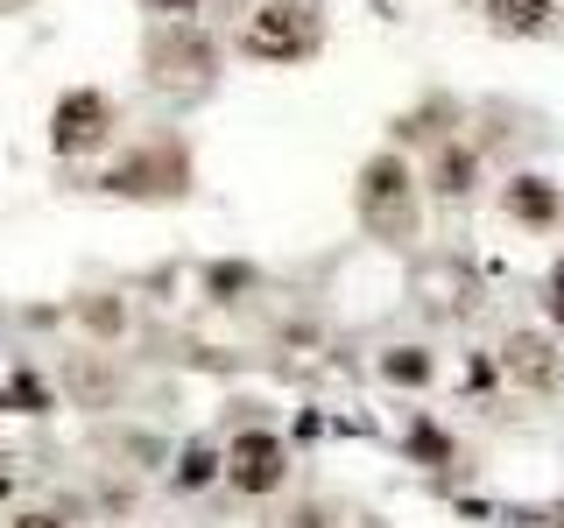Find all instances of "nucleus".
<instances>
[{
	"mask_svg": "<svg viewBox=\"0 0 564 528\" xmlns=\"http://www.w3.org/2000/svg\"><path fill=\"white\" fill-rule=\"evenodd\" d=\"M234 43L247 64H304L325 50V8L317 0H261V8H247Z\"/></svg>",
	"mask_w": 564,
	"mask_h": 528,
	"instance_id": "1",
	"label": "nucleus"
},
{
	"mask_svg": "<svg viewBox=\"0 0 564 528\" xmlns=\"http://www.w3.org/2000/svg\"><path fill=\"white\" fill-rule=\"evenodd\" d=\"M360 219L375 226V240H388V246H402L416 233V176L395 148L360 163Z\"/></svg>",
	"mask_w": 564,
	"mask_h": 528,
	"instance_id": "2",
	"label": "nucleus"
},
{
	"mask_svg": "<svg viewBox=\"0 0 564 528\" xmlns=\"http://www.w3.org/2000/svg\"><path fill=\"white\" fill-rule=\"evenodd\" d=\"M149 64H155V78H163L170 92H198V85H212L219 50H212V35H198L191 22H176L170 35H155V43H149Z\"/></svg>",
	"mask_w": 564,
	"mask_h": 528,
	"instance_id": "3",
	"label": "nucleus"
},
{
	"mask_svg": "<svg viewBox=\"0 0 564 528\" xmlns=\"http://www.w3.org/2000/svg\"><path fill=\"white\" fill-rule=\"evenodd\" d=\"M106 134H113V99L106 92L78 85V92L57 99V120H50V148L57 155H85V148H99Z\"/></svg>",
	"mask_w": 564,
	"mask_h": 528,
	"instance_id": "4",
	"label": "nucleus"
},
{
	"mask_svg": "<svg viewBox=\"0 0 564 528\" xmlns=\"http://www.w3.org/2000/svg\"><path fill=\"white\" fill-rule=\"evenodd\" d=\"M226 480H234L240 493H275L282 480H290V451H282L275 430H240L234 444H226Z\"/></svg>",
	"mask_w": 564,
	"mask_h": 528,
	"instance_id": "5",
	"label": "nucleus"
},
{
	"mask_svg": "<svg viewBox=\"0 0 564 528\" xmlns=\"http://www.w3.org/2000/svg\"><path fill=\"white\" fill-rule=\"evenodd\" d=\"M184 184H191V169H184L176 148H141V155H128V163L106 176L113 198H176Z\"/></svg>",
	"mask_w": 564,
	"mask_h": 528,
	"instance_id": "6",
	"label": "nucleus"
},
{
	"mask_svg": "<svg viewBox=\"0 0 564 528\" xmlns=\"http://www.w3.org/2000/svg\"><path fill=\"white\" fill-rule=\"evenodd\" d=\"M501 205H508V219H522V226H557V211H564L551 176H508Z\"/></svg>",
	"mask_w": 564,
	"mask_h": 528,
	"instance_id": "7",
	"label": "nucleus"
},
{
	"mask_svg": "<svg viewBox=\"0 0 564 528\" xmlns=\"http://www.w3.org/2000/svg\"><path fill=\"white\" fill-rule=\"evenodd\" d=\"M473 184H480V148L445 141V148H437V163H431V190L445 205H458V198H473Z\"/></svg>",
	"mask_w": 564,
	"mask_h": 528,
	"instance_id": "8",
	"label": "nucleus"
},
{
	"mask_svg": "<svg viewBox=\"0 0 564 528\" xmlns=\"http://www.w3.org/2000/svg\"><path fill=\"white\" fill-rule=\"evenodd\" d=\"M381 381H395V387H431L437 381V360L423 345H388L381 352Z\"/></svg>",
	"mask_w": 564,
	"mask_h": 528,
	"instance_id": "9",
	"label": "nucleus"
},
{
	"mask_svg": "<svg viewBox=\"0 0 564 528\" xmlns=\"http://www.w3.org/2000/svg\"><path fill=\"white\" fill-rule=\"evenodd\" d=\"M219 472H226V451H212V444H191L184 451V465H176V486H212V480H219Z\"/></svg>",
	"mask_w": 564,
	"mask_h": 528,
	"instance_id": "10",
	"label": "nucleus"
},
{
	"mask_svg": "<svg viewBox=\"0 0 564 528\" xmlns=\"http://www.w3.org/2000/svg\"><path fill=\"white\" fill-rule=\"evenodd\" d=\"M410 451L423 458V465H452V437L437 430L431 416H416V422H410Z\"/></svg>",
	"mask_w": 564,
	"mask_h": 528,
	"instance_id": "11",
	"label": "nucleus"
},
{
	"mask_svg": "<svg viewBox=\"0 0 564 528\" xmlns=\"http://www.w3.org/2000/svg\"><path fill=\"white\" fill-rule=\"evenodd\" d=\"M0 409H22V416H43V409H50V387H43V381H29V374H14L8 387H0Z\"/></svg>",
	"mask_w": 564,
	"mask_h": 528,
	"instance_id": "12",
	"label": "nucleus"
},
{
	"mask_svg": "<svg viewBox=\"0 0 564 528\" xmlns=\"http://www.w3.org/2000/svg\"><path fill=\"white\" fill-rule=\"evenodd\" d=\"M487 14L501 29H536L543 14H551V0H487Z\"/></svg>",
	"mask_w": 564,
	"mask_h": 528,
	"instance_id": "13",
	"label": "nucleus"
},
{
	"mask_svg": "<svg viewBox=\"0 0 564 528\" xmlns=\"http://www.w3.org/2000/svg\"><path fill=\"white\" fill-rule=\"evenodd\" d=\"M508 366H516L522 381H543V374H551V352H543V345L522 331V339H508Z\"/></svg>",
	"mask_w": 564,
	"mask_h": 528,
	"instance_id": "14",
	"label": "nucleus"
},
{
	"mask_svg": "<svg viewBox=\"0 0 564 528\" xmlns=\"http://www.w3.org/2000/svg\"><path fill=\"white\" fill-rule=\"evenodd\" d=\"M254 268H212V289H219V304H234V289H247Z\"/></svg>",
	"mask_w": 564,
	"mask_h": 528,
	"instance_id": "15",
	"label": "nucleus"
},
{
	"mask_svg": "<svg viewBox=\"0 0 564 528\" xmlns=\"http://www.w3.org/2000/svg\"><path fill=\"white\" fill-rule=\"evenodd\" d=\"M149 8H155V14H170V22H191L205 0H149Z\"/></svg>",
	"mask_w": 564,
	"mask_h": 528,
	"instance_id": "16",
	"label": "nucleus"
},
{
	"mask_svg": "<svg viewBox=\"0 0 564 528\" xmlns=\"http://www.w3.org/2000/svg\"><path fill=\"white\" fill-rule=\"evenodd\" d=\"M551 324H564V261L551 268Z\"/></svg>",
	"mask_w": 564,
	"mask_h": 528,
	"instance_id": "17",
	"label": "nucleus"
},
{
	"mask_svg": "<svg viewBox=\"0 0 564 528\" xmlns=\"http://www.w3.org/2000/svg\"><path fill=\"white\" fill-rule=\"evenodd\" d=\"M290 528H332V521H325V507H296Z\"/></svg>",
	"mask_w": 564,
	"mask_h": 528,
	"instance_id": "18",
	"label": "nucleus"
},
{
	"mask_svg": "<svg viewBox=\"0 0 564 528\" xmlns=\"http://www.w3.org/2000/svg\"><path fill=\"white\" fill-rule=\"evenodd\" d=\"M22 528H57V521H50V515H29V521H22Z\"/></svg>",
	"mask_w": 564,
	"mask_h": 528,
	"instance_id": "19",
	"label": "nucleus"
}]
</instances>
